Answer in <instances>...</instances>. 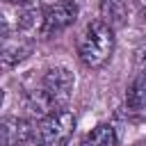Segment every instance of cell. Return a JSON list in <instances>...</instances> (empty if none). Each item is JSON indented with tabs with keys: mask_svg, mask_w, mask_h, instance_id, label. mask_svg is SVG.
Listing matches in <instances>:
<instances>
[{
	"mask_svg": "<svg viewBox=\"0 0 146 146\" xmlns=\"http://www.w3.org/2000/svg\"><path fill=\"white\" fill-rule=\"evenodd\" d=\"M137 75H141V78H146V43L139 48V52H137Z\"/></svg>",
	"mask_w": 146,
	"mask_h": 146,
	"instance_id": "cell-10",
	"label": "cell"
},
{
	"mask_svg": "<svg viewBox=\"0 0 146 146\" xmlns=\"http://www.w3.org/2000/svg\"><path fill=\"white\" fill-rule=\"evenodd\" d=\"M139 11H141V18L146 23V0H139Z\"/></svg>",
	"mask_w": 146,
	"mask_h": 146,
	"instance_id": "cell-12",
	"label": "cell"
},
{
	"mask_svg": "<svg viewBox=\"0 0 146 146\" xmlns=\"http://www.w3.org/2000/svg\"><path fill=\"white\" fill-rule=\"evenodd\" d=\"M78 2L75 0H57L52 5H48L43 9V21H41V36H55L59 32H64L66 27H71L78 18Z\"/></svg>",
	"mask_w": 146,
	"mask_h": 146,
	"instance_id": "cell-4",
	"label": "cell"
},
{
	"mask_svg": "<svg viewBox=\"0 0 146 146\" xmlns=\"http://www.w3.org/2000/svg\"><path fill=\"white\" fill-rule=\"evenodd\" d=\"M9 30H11V25H9V21H7V16L0 11V41H5V36L9 34Z\"/></svg>",
	"mask_w": 146,
	"mask_h": 146,
	"instance_id": "cell-11",
	"label": "cell"
},
{
	"mask_svg": "<svg viewBox=\"0 0 146 146\" xmlns=\"http://www.w3.org/2000/svg\"><path fill=\"white\" fill-rule=\"evenodd\" d=\"M100 21L112 30H121L128 23V0H100Z\"/></svg>",
	"mask_w": 146,
	"mask_h": 146,
	"instance_id": "cell-7",
	"label": "cell"
},
{
	"mask_svg": "<svg viewBox=\"0 0 146 146\" xmlns=\"http://www.w3.org/2000/svg\"><path fill=\"white\" fill-rule=\"evenodd\" d=\"M32 52V43L27 41H0V71H9L18 66Z\"/></svg>",
	"mask_w": 146,
	"mask_h": 146,
	"instance_id": "cell-6",
	"label": "cell"
},
{
	"mask_svg": "<svg viewBox=\"0 0 146 146\" xmlns=\"http://www.w3.org/2000/svg\"><path fill=\"white\" fill-rule=\"evenodd\" d=\"M2 103H5V89L0 87V107H2Z\"/></svg>",
	"mask_w": 146,
	"mask_h": 146,
	"instance_id": "cell-14",
	"label": "cell"
},
{
	"mask_svg": "<svg viewBox=\"0 0 146 146\" xmlns=\"http://www.w3.org/2000/svg\"><path fill=\"white\" fill-rule=\"evenodd\" d=\"M125 105L130 110H144L146 107V78L137 75L125 94Z\"/></svg>",
	"mask_w": 146,
	"mask_h": 146,
	"instance_id": "cell-9",
	"label": "cell"
},
{
	"mask_svg": "<svg viewBox=\"0 0 146 146\" xmlns=\"http://www.w3.org/2000/svg\"><path fill=\"white\" fill-rule=\"evenodd\" d=\"M73 84H75V78L68 68L64 66L48 68L46 75L41 78V87L27 96V107L32 112H39L41 116L52 110H62L71 98Z\"/></svg>",
	"mask_w": 146,
	"mask_h": 146,
	"instance_id": "cell-1",
	"label": "cell"
},
{
	"mask_svg": "<svg viewBox=\"0 0 146 146\" xmlns=\"http://www.w3.org/2000/svg\"><path fill=\"white\" fill-rule=\"evenodd\" d=\"M75 130V116L71 110H52L39 121H34V137L32 141L36 146H66Z\"/></svg>",
	"mask_w": 146,
	"mask_h": 146,
	"instance_id": "cell-3",
	"label": "cell"
},
{
	"mask_svg": "<svg viewBox=\"0 0 146 146\" xmlns=\"http://www.w3.org/2000/svg\"><path fill=\"white\" fill-rule=\"evenodd\" d=\"M119 144V137H116V130L114 125L110 123H100L96 125L91 132H87L82 146H116Z\"/></svg>",
	"mask_w": 146,
	"mask_h": 146,
	"instance_id": "cell-8",
	"label": "cell"
},
{
	"mask_svg": "<svg viewBox=\"0 0 146 146\" xmlns=\"http://www.w3.org/2000/svg\"><path fill=\"white\" fill-rule=\"evenodd\" d=\"M114 52V30L100 18L91 21L78 39V57L89 68H100L110 62Z\"/></svg>",
	"mask_w": 146,
	"mask_h": 146,
	"instance_id": "cell-2",
	"label": "cell"
},
{
	"mask_svg": "<svg viewBox=\"0 0 146 146\" xmlns=\"http://www.w3.org/2000/svg\"><path fill=\"white\" fill-rule=\"evenodd\" d=\"M34 137V123L18 116H5L0 119V146H18L25 141H32Z\"/></svg>",
	"mask_w": 146,
	"mask_h": 146,
	"instance_id": "cell-5",
	"label": "cell"
},
{
	"mask_svg": "<svg viewBox=\"0 0 146 146\" xmlns=\"http://www.w3.org/2000/svg\"><path fill=\"white\" fill-rule=\"evenodd\" d=\"M5 2H11V5H25V2H30V0H5Z\"/></svg>",
	"mask_w": 146,
	"mask_h": 146,
	"instance_id": "cell-13",
	"label": "cell"
}]
</instances>
